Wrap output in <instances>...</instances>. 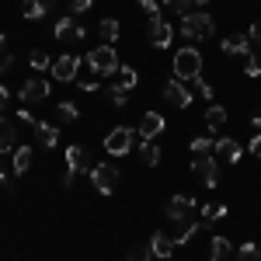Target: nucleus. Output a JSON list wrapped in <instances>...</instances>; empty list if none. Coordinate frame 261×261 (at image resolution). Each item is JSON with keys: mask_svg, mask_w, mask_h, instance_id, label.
<instances>
[{"mask_svg": "<svg viewBox=\"0 0 261 261\" xmlns=\"http://www.w3.org/2000/svg\"><path fill=\"white\" fill-rule=\"evenodd\" d=\"M237 261H261V247H258V244H241Z\"/></svg>", "mask_w": 261, "mask_h": 261, "instance_id": "7c9ffc66", "label": "nucleus"}, {"mask_svg": "<svg viewBox=\"0 0 261 261\" xmlns=\"http://www.w3.org/2000/svg\"><path fill=\"white\" fill-rule=\"evenodd\" d=\"M195 4H199V7H202V4H209V0H192V7H195Z\"/></svg>", "mask_w": 261, "mask_h": 261, "instance_id": "8fccbe9b", "label": "nucleus"}, {"mask_svg": "<svg viewBox=\"0 0 261 261\" xmlns=\"http://www.w3.org/2000/svg\"><path fill=\"white\" fill-rule=\"evenodd\" d=\"M77 84H81L87 94H94V91H98V81H91V77H77Z\"/></svg>", "mask_w": 261, "mask_h": 261, "instance_id": "ea45409f", "label": "nucleus"}, {"mask_svg": "<svg viewBox=\"0 0 261 261\" xmlns=\"http://www.w3.org/2000/svg\"><path fill=\"white\" fill-rule=\"evenodd\" d=\"M60 108V119H66V122H73V119H81V108L73 105V101H60L56 105Z\"/></svg>", "mask_w": 261, "mask_h": 261, "instance_id": "2f4dec72", "label": "nucleus"}, {"mask_svg": "<svg viewBox=\"0 0 261 261\" xmlns=\"http://www.w3.org/2000/svg\"><path fill=\"white\" fill-rule=\"evenodd\" d=\"M213 146H216V143H209V136H195V140H192V153H195V157H209Z\"/></svg>", "mask_w": 261, "mask_h": 261, "instance_id": "c756f323", "label": "nucleus"}, {"mask_svg": "<svg viewBox=\"0 0 261 261\" xmlns=\"http://www.w3.org/2000/svg\"><path fill=\"white\" fill-rule=\"evenodd\" d=\"M136 133H140L143 140H157V136L164 133V115L161 112H146V115L140 119V129H136Z\"/></svg>", "mask_w": 261, "mask_h": 261, "instance_id": "ddd939ff", "label": "nucleus"}, {"mask_svg": "<svg viewBox=\"0 0 261 261\" xmlns=\"http://www.w3.org/2000/svg\"><path fill=\"white\" fill-rule=\"evenodd\" d=\"M91 185L98 188L101 195H112L119 188V167L115 164H94L91 167Z\"/></svg>", "mask_w": 261, "mask_h": 261, "instance_id": "39448f33", "label": "nucleus"}, {"mask_svg": "<svg viewBox=\"0 0 261 261\" xmlns=\"http://www.w3.org/2000/svg\"><path fill=\"white\" fill-rule=\"evenodd\" d=\"M133 129H125V125H119V129H112L108 136H105V150L112 153V157H125L129 150H133Z\"/></svg>", "mask_w": 261, "mask_h": 261, "instance_id": "423d86ee", "label": "nucleus"}, {"mask_svg": "<svg viewBox=\"0 0 261 261\" xmlns=\"http://www.w3.org/2000/svg\"><path fill=\"white\" fill-rule=\"evenodd\" d=\"M192 167H195V174L202 178V185H205V188H216L220 174H216V161H213V157H195V161H192Z\"/></svg>", "mask_w": 261, "mask_h": 261, "instance_id": "4468645a", "label": "nucleus"}, {"mask_svg": "<svg viewBox=\"0 0 261 261\" xmlns=\"http://www.w3.org/2000/svg\"><path fill=\"white\" fill-rule=\"evenodd\" d=\"M150 258H153V247L150 244H133L125 251V261H150Z\"/></svg>", "mask_w": 261, "mask_h": 261, "instance_id": "a878e982", "label": "nucleus"}, {"mask_svg": "<svg viewBox=\"0 0 261 261\" xmlns=\"http://www.w3.org/2000/svg\"><path fill=\"white\" fill-rule=\"evenodd\" d=\"M91 4H94V0H73L70 11H73V14H84V11H91Z\"/></svg>", "mask_w": 261, "mask_h": 261, "instance_id": "58836bf2", "label": "nucleus"}, {"mask_svg": "<svg viewBox=\"0 0 261 261\" xmlns=\"http://www.w3.org/2000/svg\"><path fill=\"white\" fill-rule=\"evenodd\" d=\"M115 77H119V87H122V91H133V87H136V81H140L133 66H119V73H115Z\"/></svg>", "mask_w": 261, "mask_h": 261, "instance_id": "bb28decb", "label": "nucleus"}, {"mask_svg": "<svg viewBox=\"0 0 261 261\" xmlns=\"http://www.w3.org/2000/svg\"><path fill=\"white\" fill-rule=\"evenodd\" d=\"M35 136H39V143L45 150H53V146L60 143V129H56L53 122H39V125H35Z\"/></svg>", "mask_w": 261, "mask_h": 261, "instance_id": "6ab92c4d", "label": "nucleus"}, {"mask_svg": "<svg viewBox=\"0 0 261 261\" xmlns=\"http://www.w3.org/2000/svg\"><path fill=\"white\" fill-rule=\"evenodd\" d=\"M244 73H247V77H261V60H258V56H247V63H244Z\"/></svg>", "mask_w": 261, "mask_h": 261, "instance_id": "c9c22d12", "label": "nucleus"}, {"mask_svg": "<svg viewBox=\"0 0 261 261\" xmlns=\"http://www.w3.org/2000/svg\"><path fill=\"white\" fill-rule=\"evenodd\" d=\"M171 39H174V28L167 24L164 18L150 21V45H157V49H167L171 45Z\"/></svg>", "mask_w": 261, "mask_h": 261, "instance_id": "f8f14e48", "label": "nucleus"}, {"mask_svg": "<svg viewBox=\"0 0 261 261\" xmlns=\"http://www.w3.org/2000/svg\"><path fill=\"white\" fill-rule=\"evenodd\" d=\"M140 161H143V164H150V167H153V164H161V146H157L153 140H143V146H140Z\"/></svg>", "mask_w": 261, "mask_h": 261, "instance_id": "5701e85b", "label": "nucleus"}, {"mask_svg": "<svg viewBox=\"0 0 261 261\" xmlns=\"http://www.w3.org/2000/svg\"><path fill=\"white\" fill-rule=\"evenodd\" d=\"M4 45H7V39H4V35H0V56H4Z\"/></svg>", "mask_w": 261, "mask_h": 261, "instance_id": "09e8293b", "label": "nucleus"}, {"mask_svg": "<svg viewBox=\"0 0 261 261\" xmlns=\"http://www.w3.org/2000/svg\"><path fill=\"white\" fill-rule=\"evenodd\" d=\"M49 98V81H42V77H28V81L21 84V101L24 105H39V101Z\"/></svg>", "mask_w": 261, "mask_h": 261, "instance_id": "1a4fd4ad", "label": "nucleus"}, {"mask_svg": "<svg viewBox=\"0 0 261 261\" xmlns=\"http://www.w3.org/2000/svg\"><path fill=\"white\" fill-rule=\"evenodd\" d=\"M213 32H216V21L209 18L205 11H188V14L181 18V35H185V39L199 42V39H209Z\"/></svg>", "mask_w": 261, "mask_h": 261, "instance_id": "f257e3e1", "label": "nucleus"}, {"mask_svg": "<svg viewBox=\"0 0 261 261\" xmlns=\"http://www.w3.org/2000/svg\"><path fill=\"white\" fill-rule=\"evenodd\" d=\"M136 4H140L143 11L150 14V21H157V18H161V4H157V0H136Z\"/></svg>", "mask_w": 261, "mask_h": 261, "instance_id": "f704fd0d", "label": "nucleus"}, {"mask_svg": "<svg viewBox=\"0 0 261 261\" xmlns=\"http://www.w3.org/2000/svg\"><path fill=\"white\" fill-rule=\"evenodd\" d=\"M87 66H91L98 77H115V73H119V56H115L112 45H98V49L87 53Z\"/></svg>", "mask_w": 261, "mask_h": 261, "instance_id": "7ed1b4c3", "label": "nucleus"}, {"mask_svg": "<svg viewBox=\"0 0 261 261\" xmlns=\"http://www.w3.org/2000/svg\"><path fill=\"white\" fill-rule=\"evenodd\" d=\"M91 167L94 164L87 161V153H84V146H66V174H63V185L66 188H73V181H77V174H91Z\"/></svg>", "mask_w": 261, "mask_h": 261, "instance_id": "20e7f679", "label": "nucleus"}, {"mask_svg": "<svg viewBox=\"0 0 261 261\" xmlns=\"http://www.w3.org/2000/svg\"><path fill=\"white\" fill-rule=\"evenodd\" d=\"M164 101L174 105V108H188V105H192V91L181 81H167L164 84Z\"/></svg>", "mask_w": 261, "mask_h": 261, "instance_id": "9d476101", "label": "nucleus"}, {"mask_svg": "<svg viewBox=\"0 0 261 261\" xmlns=\"http://www.w3.org/2000/svg\"><path fill=\"white\" fill-rule=\"evenodd\" d=\"M247 39H251V42H258V45H261V21H254V24H251V32H247Z\"/></svg>", "mask_w": 261, "mask_h": 261, "instance_id": "a19ab883", "label": "nucleus"}, {"mask_svg": "<svg viewBox=\"0 0 261 261\" xmlns=\"http://www.w3.org/2000/svg\"><path fill=\"white\" fill-rule=\"evenodd\" d=\"M237 254H233V244L226 241V237H216L213 241V261H233Z\"/></svg>", "mask_w": 261, "mask_h": 261, "instance_id": "4be33fe9", "label": "nucleus"}, {"mask_svg": "<svg viewBox=\"0 0 261 261\" xmlns=\"http://www.w3.org/2000/svg\"><path fill=\"white\" fill-rule=\"evenodd\" d=\"M11 66H14V56H11V53H4V56H0V73H7Z\"/></svg>", "mask_w": 261, "mask_h": 261, "instance_id": "79ce46f5", "label": "nucleus"}, {"mask_svg": "<svg viewBox=\"0 0 261 261\" xmlns=\"http://www.w3.org/2000/svg\"><path fill=\"white\" fill-rule=\"evenodd\" d=\"M7 101H11V91H7V87H0V112L7 108Z\"/></svg>", "mask_w": 261, "mask_h": 261, "instance_id": "a18cd8bd", "label": "nucleus"}, {"mask_svg": "<svg viewBox=\"0 0 261 261\" xmlns=\"http://www.w3.org/2000/svg\"><path fill=\"white\" fill-rule=\"evenodd\" d=\"M98 35L105 39V45H112V42L119 39V21H115V18H105L98 24Z\"/></svg>", "mask_w": 261, "mask_h": 261, "instance_id": "b1692460", "label": "nucleus"}, {"mask_svg": "<svg viewBox=\"0 0 261 261\" xmlns=\"http://www.w3.org/2000/svg\"><path fill=\"white\" fill-rule=\"evenodd\" d=\"M77 70H81V56H73V53H66V56H60V60H53V77L63 84L77 81Z\"/></svg>", "mask_w": 261, "mask_h": 261, "instance_id": "6e6552de", "label": "nucleus"}, {"mask_svg": "<svg viewBox=\"0 0 261 261\" xmlns=\"http://www.w3.org/2000/svg\"><path fill=\"white\" fill-rule=\"evenodd\" d=\"M226 216V205H205L202 209V220L205 223H216V220H223Z\"/></svg>", "mask_w": 261, "mask_h": 261, "instance_id": "72a5a7b5", "label": "nucleus"}, {"mask_svg": "<svg viewBox=\"0 0 261 261\" xmlns=\"http://www.w3.org/2000/svg\"><path fill=\"white\" fill-rule=\"evenodd\" d=\"M108 101H112V105H119V108L125 105V91H122L119 84H115V87H108Z\"/></svg>", "mask_w": 261, "mask_h": 261, "instance_id": "e433bc0d", "label": "nucleus"}, {"mask_svg": "<svg viewBox=\"0 0 261 261\" xmlns=\"http://www.w3.org/2000/svg\"><path fill=\"white\" fill-rule=\"evenodd\" d=\"M84 24H77L73 18H63V21H56V39L60 42H70V45H77V42H84Z\"/></svg>", "mask_w": 261, "mask_h": 261, "instance_id": "9b49d317", "label": "nucleus"}, {"mask_svg": "<svg viewBox=\"0 0 261 261\" xmlns=\"http://www.w3.org/2000/svg\"><path fill=\"white\" fill-rule=\"evenodd\" d=\"M28 63H32V70H35V73H42V70H53V60H49V53H45V49H32Z\"/></svg>", "mask_w": 261, "mask_h": 261, "instance_id": "393cba45", "label": "nucleus"}, {"mask_svg": "<svg viewBox=\"0 0 261 261\" xmlns=\"http://www.w3.org/2000/svg\"><path fill=\"white\" fill-rule=\"evenodd\" d=\"M223 53L226 56H247L251 53V39L247 35H230V39H223Z\"/></svg>", "mask_w": 261, "mask_h": 261, "instance_id": "a211bd4d", "label": "nucleus"}, {"mask_svg": "<svg viewBox=\"0 0 261 261\" xmlns=\"http://www.w3.org/2000/svg\"><path fill=\"white\" fill-rule=\"evenodd\" d=\"M213 153H216V161H226V164H237V161H241V146H237L233 140H226V136L216 140Z\"/></svg>", "mask_w": 261, "mask_h": 261, "instance_id": "f3484780", "label": "nucleus"}, {"mask_svg": "<svg viewBox=\"0 0 261 261\" xmlns=\"http://www.w3.org/2000/svg\"><path fill=\"white\" fill-rule=\"evenodd\" d=\"M251 153H254V157H261V133H254V136H251Z\"/></svg>", "mask_w": 261, "mask_h": 261, "instance_id": "37998d69", "label": "nucleus"}, {"mask_svg": "<svg viewBox=\"0 0 261 261\" xmlns=\"http://www.w3.org/2000/svg\"><path fill=\"white\" fill-rule=\"evenodd\" d=\"M195 230H199V220H188V223H181L178 237H174V247H181V244H188L192 237H195Z\"/></svg>", "mask_w": 261, "mask_h": 261, "instance_id": "cd10ccee", "label": "nucleus"}, {"mask_svg": "<svg viewBox=\"0 0 261 261\" xmlns=\"http://www.w3.org/2000/svg\"><path fill=\"white\" fill-rule=\"evenodd\" d=\"M199 77H202L199 49H178V56H174V81H199Z\"/></svg>", "mask_w": 261, "mask_h": 261, "instance_id": "f03ea898", "label": "nucleus"}, {"mask_svg": "<svg viewBox=\"0 0 261 261\" xmlns=\"http://www.w3.org/2000/svg\"><path fill=\"white\" fill-rule=\"evenodd\" d=\"M18 122H21V125H28V129H35V125H39V119H35L28 108H21V112H18Z\"/></svg>", "mask_w": 261, "mask_h": 261, "instance_id": "4c0bfd02", "label": "nucleus"}, {"mask_svg": "<svg viewBox=\"0 0 261 261\" xmlns=\"http://www.w3.org/2000/svg\"><path fill=\"white\" fill-rule=\"evenodd\" d=\"M205 122H209V129H220L223 122H226V112H223L220 105H209L205 108Z\"/></svg>", "mask_w": 261, "mask_h": 261, "instance_id": "c85d7f7f", "label": "nucleus"}, {"mask_svg": "<svg viewBox=\"0 0 261 261\" xmlns=\"http://www.w3.org/2000/svg\"><path fill=\"white\" fill-rule=\"evenodd\" d=\"M18 150V122L0 119V153H11Z\"/></svg>", "mask_w": 261, "mask_h": 261, "instance_id": "2eb2a0df", "label": "nucleus"}, {"mask_svg": "<svg viewBox=\"0 0 261 261\" xmlns=\"http://www.w3.org/2000/svg\"><path fill=\"white\" fill-rule=\"evenodd\" d=\"M199 94H202V98H205V101H213V87H209V84H205V81H199Z\"/></svg>", "mask_w": 261, "mask_h": 261, "instance_id": "c03bdc74", "label": "nucleus"}, {"mask_svg": "<svg viewBox=\"0 0 261 261\" xmlns=\"http://www.w3.org/2000/svg\"><path fill=\"white\" fill-rule=\"evenodd\" d=\"M0 185H4V188L11 185V174H7V167H4V161H0Z\"/></svg>", "mask_w": 261, "mask_h": 261, "instance_id": "49530a36", "label": "nucleus"}, {"mask_svg": "<svg viewBox=\"0 0 261 261\" xmlns=\"http://www.w3.org/2000/svg\"><path fill=\"white\" fill-rule=\"evenodd\" d=\"M251 125H254V129H261V112L254 115V119H251Z\"/></svg>", "mask_w": 261, "mask_h": 261, "instance_id": "de8ad7c7", "label": "nucleus"}, {"mask_svg": "<svg viewBox=\"0 0 261 261\" xmlns=\"http://www.w3.org/2000/svg\"><path fill=\"white\" fill-rule=\"evenodd\" d=\"M32 157H35L32 146H18V150H14V161H11V171H14V174H24V171L32 167Z\"/></svg>", "mask_w": 261, "mask_h": 261, "instance_id": "aec40b11", "label": "nucleus"}, {"mask_svg": "<svg viewBox=\"0 0 261 261\" xmlns=\"http://www.w3.org/2000/svg\"><path fill=\"white\" fill-rule=\"evenodd\" d=\"M192 213H195V199H192V195H174V199L167 202V220L188 223V220H195Z\"/></svg>", "mask_w": 261, "mask_h": 261, "instance_id": "0eeeda50", "label": "nucleus"}, {"mask_svg": "<svg viewBox=\"0 0 261 261\" xmlns=\"http://www.w3.org/2000/svg\"><path fill=\"white\" fill-rule=\"evenodd\" d=\"M49 7H53V0H24V4H21V11H24L28 21H39Z\"/></svg>", "mask_w": 261, "mask_h": 261, "instance_id": "412c9836", "label": "nucleus"}, {"mask_svg": "<svg viewBox=\"0 0 261 261\" xmlns=\"http://www.w3.org/2000/svg\"><path fill=\"white\" fill-rule=\"evenodd\" d=\"M150 247H153V258L167 261L171 254H174V237H171V233H164V230H157V233L150 237Z\"/></svg>", "mask_w": 261, "mask_h": 261, "instance_id": "dca6fc26", "label": "nucleus"}, {"mask_svg": "<svg viewBox=\"0 0 261 261\" xmlns=\"http://www.w3.org/2000/svg\"><path fill=\"white\" fill-rule=\"evenodd\" d=\"M161 4L167 7V11H174V14H181V18H185V14L192 11V0H161Z\"/></svg>", "mask_w": 261, "mask_h": 261, "instance_id": "473e14b6", "label": "nucleus"}]
</instances>
